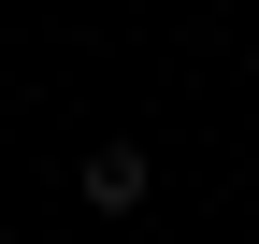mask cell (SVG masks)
I'll return each instance as SVG.
<instances>
[{
  "mask_svg": "<svg viewBox=\"0 0 259 244\" xmlns=\"http://www.w3.org/2000/svg\"><path fill=\"white\" fill-rule=\"evenodd\" d=\"M144 187H158V158H144V144H87V201H101V216H130Z\"/></svg>",
  "mask_w": 259,
  "mask_h": 244,
  "instance_id": "1",
  "label": "cell"
}]
</instances>
